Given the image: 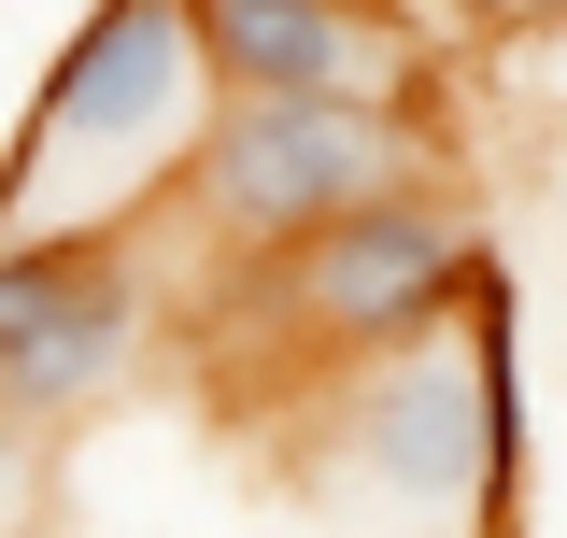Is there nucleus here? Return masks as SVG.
Segmentation results:
<instances>
[{
  "label": "nucleus",
  "mask_w": 567,
  "mask_h": 538,
  "mask_svg": "<svg viewBox=\"0 0 567 538\" xmlns=\"http://www.w3.org/2000/svg\"><path fill=\"white\" fill-rule=\"evenodd\" d=\"M213 71L185 0H100L85 29H58V58L14 114L0 156V256L29 241H156L185 170L213 142Z\"/></svg>",
  "instance_id": "f03ea898"
},
{
  "label": "nucleus",
  "mask_w": 567,
  "mask_h": 538,
  "mask_svg": "<svg viewBox=\"0 0 567 538\" xmlns=\"http://www.w3.org/2000/svg\"><path fill=\"white\" fill-rule=\"evenodd\" d=\"M156 241H29L0 256V411H29L43 439H71L85 411H114L156 369Z\"/></svg>",
  "instance_id": "39448f33"
},
{
  "label": "nucleus",
  "mask_w": 567,
  "mask_h": 538,
  "mask_svg": "<svg viewBox=\"0 0 567 538\" xmlns=\"http://www.w3.org/2000/svg\"><path fill=\"white\" fill-rule=\"evenodd\" d=\"M412 185H440L412 100H227L171 227L199 241V269H270L298 241L354 227V213L412 199Z\"/></svg>",
  "instance_id": "20e7f679"
},
{
  "label": "nucleus",
  "mask_w": 567,
  "mask_h": 538,
  "mask_svg": "<svg viewBox=\"0 0 567 538\" xmlns=\"http://www.w3.org/2000/svg\"><path fill=\"white\" fill-rule=\"evenodd\" d=\"M270 468L312 538H511L525 525V369H511V269L412 354L270 411Z\"/></svg>",
  "instance_id": "f257e3e1"
},
{
  "label": "nucleus",
  "mask_w": 567,
  "mask_h": 538,
  "mask_svg": "<svg viewBox=\"0 0 567 538\" xmlns=\"http://www.w3.org/2000/svg\"><path fill=\"white\" fill-rule=\"evenodd\" d=\"M213 100H412L398 29H369L341 0H185Z\"/></svg>",
  "instance_id": "423d86ee"
},
{
  "label": "nucleus",
  "mask_w": 567,
  "mask_h": 538,
  "mask_svg": "<svg viewBox=\"0 0 567 538\" xmlns=\"http://www.w3.org/2000/svg\"><path fill=\"white\" fill-rule=\"evenodd\" d=\"M43 496H58V439L29 411H0V538H43Z\"/></svg>",
  "instance_id": "0eeeda50"
},
{
  "label": "nucleus",
  "mask_w": 567,
  "mask_h": 538,
  "mask_svg": "<svg viewBox=\"0 0 567 538\" xmlns=\"http://www.w3.org/2000/svg\"><path fill=\"white\" fill-rule=\"evenodd\" d=\"M483 283H496L483 227L440 199V185H412V199L354 213V227H327V241H298L270 269H199L185 327H199L227 397L284 411V397H312V383H341V369H369V354L440 340Z\"/></svg>",
  "instance_id": "7ed1b4c3"
}]
</instances>
